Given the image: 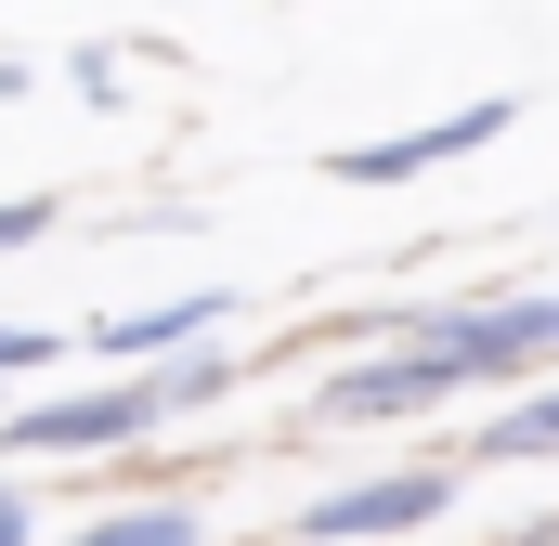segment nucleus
Segmentation results:
<instances>
[{
	"mask_svg": "<svg viewBox=\"0 0 559 546\" xmlns=\"http://www.w3.org/2000/svg\"><path fill=\"white\" fill-rule=\"evenodd\" d=\"M391 352H417L442 391H481V378H534L559 365V286L534 299H495V312H378Z\"/></svg>",
	"mask_w": 559,
	"mask_h": 546,
	"instance_id": "f257e3e1",
	"label": "nucleus"
},
{
	"mask_svg": "<svg viewBox=\"0 0 559 546\" xmlns=\"http://www.w3.org/2000/svg\"><path fill=\"white\" fill-rule=\"evenodd\" d=\"M143 429H169L156 378H105V391H39L0 416V468H66V455H118Z\"/></svg>",
	"mask_w": 559,
	"mask_h": 546,
	"instance_id": "f03ea898",
	"label": "nucleus"
},
{
	"mask_svg": "<svg viewBox=\"0 0 559 546\" xmlns=\"http://www.w3.org/2000/svg\"><path fill=\"white\" fill-rule=\"evenodd\" d=\"M442 468H378V482H338V495H312L299 508V546H378V534H417L442 521Z\"/></svg>",
	"mask_w": 559,
	"mask_h": 546,
	"instance_id": "7ed1b4c3",
	"label": "nucleus"
},
{
	"mask_svg": "<svg viewBox=\"0 0 559 546\" xmlns=\"http://www.w3.org/2000/svg\"><path fill=\"white\" fill-rule=\"evenodd\" d=\"M508 92H481V105H455V118H429V131H391V143H338L325 169L338 182H417V169H455V156H481V143H508Z\"/></svg>",
	"mask_w": 559,
	"mask_h": 546,
	"instance_id": "20e7f679",
	"label": "nucleus"
},
{
	"mask_svg": "<svg viewBox=\"0 0 559 546\" xmlns=\"http://www.w3.org/2000/svg\"><path fill=\"white\" fill-rule=\"evenodd\" d=\"M222 325H235V299H222V286H195V299H156V312H118V325H92V352H105L118 378H156V365L209 352Z\"/></svg>",
	"mask_w": 559,
	"mask_h": 546,
	"instance_id": "39448f33",
	"label": "nucleus"
},
{
	"mask_svg": "<svg viewBox=\"0 0 559 546\" xmlns=\"http://www.w3.org/2000/svg\"><path fill=\"white\" fill-rule=\"evenodd\" d=\"M417 404H442V378H429L417 352H378V365H338V378L312 391V416H325V429H365V416H417Z\"/></svg>",
	"mask_w": 559,
	"mask_h": 546,
	"instance_id": "423d86ee",
	"label": "nucleus"
},
{
	"mask_svg": "<svg viewBox=\"0 0 559 546\" xmlns=\"http://www.w3.org/2000/svg\"><path fill=\"white\" fill-rule=\"evenodd\" d=\"M66 546H209V521L195 508H118V521H92V534H66Z\"/></svg>",
	"mask_w": 559,
	"mask_h": 546,
	"instance_id": "0eeeda50",
	"label": "nucleus"
},
{
	"mask_svg": "<svg viewBox=\"0 0 559 546\" xmlns=\"http://www.w3.org/2000/svg\"><path fill=\"white\" fill-rule=\"evenodd\" d=\"M481 455H559V378H547V391H521L508 429H481Z\"/></svg>",
	"mask_w": 559,
	"mask_h": 546,
	"instance_id": "6e6552de",
	"label": "nucleus"
},
{
	"mask_svg": "<svg viewBox=\"0 0 559 546\" xmlns=\"http://www.w3.org/2000/svg\"><path fill=\"white\" fill-rule=\"evenodd\" d=\"M222 378H235V352H222V339H209V352H182V365H156V404L182 416V404H209V391H222Z\"/></svg>",
	"mask_w": 559,
	"mask_h": 546,
	"instance_id": "1a4fd4ad",
	"label": "nucleus"
},
{
	"mask_svg": "<svg viewBox=\"0 0 559 546\" xmlns=\"http://www.w3.org/2000/svg\"><path fill=\"white\" fill-rule=\"evenodd\" d=\"M52 235V195H0V248H39Z\"/></svg>",
	"mask_w": 559,
	"mask_h": 546,
	"instance_id": "9d476101",
	"label": "nucleus"
},
{
	"mask_svg": "<svg viewBox=\"0 0 559 546\" xmlns=\"http://www.w3.org/2000/svg\"><path fill=\"white\" fill-rule=\"evenodd\" d=\"M39 365H52V339H39V325H0V391H13V378H39Z\"/></svg>",
	"mask_w": 559,
	"mask_h": 546,
	"instance_id": "9b49d317",
	"label": "nucleus"
},
{
	"mask_svg": "<svg viewBox=\"0 0 559 546\" xmlns=\"http://www.w3.org/2000/svg\"><path fill=\"white\" fill-rule=\"evenodd\" d=\"M0 546H39V508H26V482L0 468Z\"/></svg>",
	"mask_w": 559,
	"mask_h": 546,
	"instance_id": "f8f14e48",
	"label": "nucleus"
},
{
	"mask_svg": "<svg viewBox=\"0 0 559 546\" xmlns=\"http://www.w3.org/2000/svg\"><path fill=\"white\" fill-rule=\"evenodd\" d=\"M521 546H559V521H534V534H521Z\"/></svg>",
	"mask_w": 559,
	"mask_h": 546,
	"instance_id": "ddd939ff",
	"label": "nucleus"
}]
</instances>
